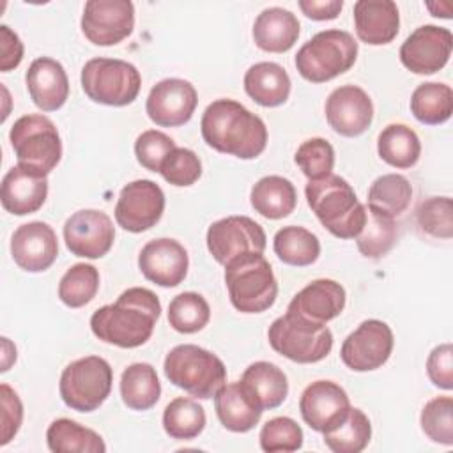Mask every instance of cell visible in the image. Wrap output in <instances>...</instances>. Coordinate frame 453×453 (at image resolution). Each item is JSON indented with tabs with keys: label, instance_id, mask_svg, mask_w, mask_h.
Here are the masks:
<instances>
[{
	"label": "cell",
	"instance_id": "1",
	"mask_svg": "<svg viewBox=\"0 0 453 453\" xmlns=\"http://www.w3.org/2000/svg\"><path fill=\"white\" fill-rule=\"evenodd\" d=\"M161 315L157 296L143 287L124 290L115 303L104 304L90 317V329L104 343L134 349L143 345L154 333Z\"/></svg>",
	"mask_w": 453,
	"mask_h": 453
},
{
	"label": "cell",
	"instance_id": "2",
	"mask_svg": "<svg viewBox=\"0 0 453 453\" xmlns=\"http://www.w3.org/2000/svg\"><path fill=\"white\" fill-rule=\"evenodd\" d=\"M200 131L209 147L239 159H255L267 145L264 120L234 99L212 101L202 115Z\"/></svg>",
	"mask_w": 453,
	"mask_h": 453
},
{
	"label": "cell",
	"instance_id": "3",
	"mask_svg": "<svg viewBox=\"0 0 453 453\" xmlns=\"http://www.w3.org/2000/svg\"><path fill=\"white\" fill-rule=\"evenodd\" d=\"M304 195L308 207L329 234L338 239H356L366 221V207L343 177L329 173L308 180Z\"/></svg>",
	"mask_w": 453,
	"mask_h": 453
},
{
	"label": "cell",
	"instance_id": "4",
	"mask_svg": "<svg viewBox=\"0 0 453 453\" xmlns=\"http://www.w3.org/2000/svg\"><path fill=\"white\" fill-rule=\"evenodd\" d=\"M225 285L232 306L241 313H262L278 296V281L262 253H244L225 265Z\"/></svg>",
	"mask_w": 453,
	"mask_h": 453
},
{
	"label": "cell",
	"instance_id": "5",
	"mask_svg": "<svg viewBox=\"0 0 453 453\" xmlns=\"http://www.w3.org/2000/svg\"><path fill=\"white\" fill-rule=\"evenodd\" d=\"M166 379L200 400L214 398V395L226 384L225 363L211 350L182 343L173 347L165 357Z\"/></svg>",
	"mask_w": 453,
	"mask_h": 453
},
{
	"label": "cell",
	"instance_id": "6",
	"mask_svg": "<svg viewBox=\"0 0 453 453\" xmlns=\"http://www.w3.org/2000/svg\"><path fill=\"white\" fill-rule=\"evenodd\" d=\"M357 41L340 28H327L306 41L296 55L297 73L311 83L329 81L347 73L357 58Z\"/></svg>",
	"mask_w": 453,
	"mask_h": 453
},
{
	"label": "cell",
	"instance_id": "7",
	"mask_svg": "<svg viewBox=\"0 0 453 453\" xmlns=\"http://www.w3.org/2000/svg\"><path fill=\"white\" fill-rule=\"evenodd\" d=\"M9 142L18 165L35 173L46 175L60 163L62 142L51 119L41 113L19 117L11 131Z\"/></svg>",
	"mask_w": 453,
	"mask_h": 453
},
{
	"label": "cell",
	"instance_id": "8",
	"mask_svg": "<svg viewBox=\"0 0 453 453\" xmlns=\"http://www.w3.org/2000/svg\"><path fill=\"white\" fill-rule=\"evenodd\" d=\"M80 81L90 101L106 106H127L142 88L140 71L120 58H90L81 69Z\"/></svg>",
	"mask_w": 453,
	"mask_h": 453
},
{
	"label": "cell",
	"instance_id": "9",
	"mask_svg": "<svg viewBox=\"0 0 453 453\" xmlns=\"http://www.w3.org/2000/svg\"><path fill=\"white\" fill-rule=\"evenodd\" d=\"M113 370L99 356H85L71 361L60 375L58 391L62 402L78 412L99 409L111 393Z\"/></svg>",
	"mask_w": 453,
	"mask_h": 453
},
{
	"label": "cell",
	"instance_id": "10",
	"mask_svg": "<svg viewBox=\"0 0 453 453\" xmlns=\"http://www.w3.org/2000/svg\"><path fill=\"white\" fill-rule=\"evenodd\" d=\"M267 340L274 352L299 365L319 363L333 349V333L327 326L311 324L290 313L273 320Z\"/></svg>",
	"mask_w": 453,
	"mask_h": 453
},
{
	"label": "cell",
	"instance_id": "11",
	"mask_svg": "<svg viewBox=\"0 0 453 453\" xmlns=\"http://www.w3.org/2000/svg\"><path fill=\"white\" fill-rule=\"evenodd\" d=\"M207 250L212 258L226 265L232 258L244 253H264L265 232L248 216H226L207 228Z\"/></svg>",
	"mask_w": 453,
	"mask_h": 453
},
{
	"label": "cell",
	"instance_id": "12",
	"mask_svg": "<svg viewBox=\"0 0 453 453\" xmlns=\"http://www.w3.org/2000/svg\"><path fill=\"white\" fill-rule=\"evenodd\" d=\"M393 345L391 327L382 320L368 319L343 340L340 357L352 372H372L389 359Z\"/></svg>",
	"mask_w": 453,
	"mask_h": 453
},
{
	"label": "cell",
	"instance_id": "13",
	"mask_svg": "<svg viewBox=\"0 0 453 453\" xmlns=\"http://www.w3.org/2000/svg\"><path fill=\"white\" fill-rule=\"evenodd\" d=\"M165 212V193L150 179H138L126 184L115 203V221L131 234L152 228Z\"/></svg>",
	"mask_w": 453,
	"mask_h": 453
},
{
	"label": "cell",
	"instance_id": "14",
	"mask_svg": "<svg viewBox=\"0 0 453 453\" xmlns=\"http://www.w3.org/2000/svg\"><path fill=\"white\" fill-rule=\"evenodd\" d=\"M134 28L129 0H88L81 14V32L96 46H115Z\"/></svg>",
	"mask_w": 453,
	"mask_h": 453
},
{
	"label": "cell",
	"instance_id": "15",
	"mask_svg": "<svg viewBox=\"0 0 453 453\" xmlns=\"http://www.w3.org/2000/svg\"><path fill=\"white\" fill-rule=\"evenodd\" d=\"M64 241L73 255L96 260L111 250L115 226L106 212L97 209H81L65 219Z\"/></svg>",
	"mask_w": 453,
	"mask_h": 453
},
{
	"label": "cell",
	"instance_id": "16",
	"mask_svg": "<svg viewBox=\"0 0 453 453\" xmlns=\"http://www.w3.org/2000/svg\"><path fill=\"white\" fill-rule=\"evenodd\" d=\"M453 50V35L437 25H421L402 42L400 62L414 74H434L441 71Z\"/></svg>",
	"mask_w": 453,
	"mask_h": 453
},
{
	"label": "cell",
	"instance_id": "17",
	"mask_svg": "<svg viewBox=\"0 0 453 453\" xmlns=\"http://www.w3.org/2000/svg\"><path fill=\"white\" fill-rule=\"evenodd\" d=\"M196 104V88L188 80L165 78L150 88L145 111L156 126L179 127L191 120Z\"/></svg>",
	"mask_w": 453,
	"mask_h": 453
},
{
	"label": "cell",
	"instance_id": "18",
	"mask_svg": "<svg viewBox=\"0 0 453 453\" xmlns=\"http://www.w3.org/2000/svg\"><path fill=\"white\" fill-rule=\"evenodd\" d=\"M326 119L329 127L347 138L363 134L373 120V103L357 85H342L326 99Z\"/></svg>",
	"mask_w": 453,
	"mask_h": 453
},
{
	"label": "cell",
	"instance_id": "19",
	"mask_svg": "<svg viewBox=\"0 0 453 453\" xmlns=\"http://www.w3.org/2000/svg\"><path fill=\"white\" fill-rule=\"evenodd\" d=\"M350 400L345 389L333 380H315L304 388L299 398L303 421L315 432H327L349 412Z\"/></svg>",
	"mask_w": 453,
	"mask_h": 453
},
{
	"label": "cell",
	"instance_id": "20",
	"mask_svg": "<svg viewBox=\"0 0 453 453\" xmlns=\"http://www.w3.org/2000/svg\"><path fill=\"white\" fill-rule=\"evenodd\" d=\"M138 267L145 280L170 288L184 281L189 267V257L186 248L170 237H159L149 241L140 255Z\"/></svg>",
	"mask_w": 453,
	"mask_h": 453
},
{
	"label": "cell",
	"instance_id": "21",
	"mask_svg": "<svg viewBox=\"0 0 453 453\" xmlns=\"http://www.w3.org/2000/svg\"><path fill=\"white\" fill-rule=\"evenodd\" d=\"M14 264L27 273H42L53 265L58 255L55 230L44 221L19 225L11 237Z\"/></svg>",
	"mask_w": 453,
	"mask_h": 453
},
{
	"label": "cell",
	"instance_id": "22",
	"mask_svg": "<svg viewBox=\"0 0 453 453\" xmlns=\"http://www.w3.org/2000/svg\"><path fill=\"white\" fill-rule=\"evenodd\" d=\"M345 288L329 278H319L303 287L288 303L287 313L319 326L336 319L345 308Z\"/></svg>",
	"mask_w": 453,
	"mask_h": 453
},
{
	"label": "cell",
	"instance_id": "23",
	"mask_svg": "<svg viewBox=\"0 0 453 453\" xmlns=\"http://www.w3.org/2000/svg\"><path fill=\"white\" fill-rule=\"evenodd\" d=\"M32 103L42 111H57L69 97V78L64 65L51 57L35 58L25 74Z\"/></svg>",
	"mask_w": 453,
	"mask_h": 453
},
{
	"label": "cell",
	"instance_id": "24",
	"mask_svg": "<svg viewBox=\"0 0 453 453\" xmlns=\"http://www.w3.org/2000/svg\"><path fill=\"white\" fill-rule=\"evenodd\" d=\"M48 196V177L27 170L19 165L7 170L2 179V207L14 216L37 212Z\"/></svg>",
	"mask_w": 453,
	"mask_h": 453
},
{
	"label": "cell",
	"instance_id": "25",
	"mask_svg": "<svg viewBox=\"0 0 453 453\" xmlns=\"http://www.w3.org/2000/svg\"><path fill=\"white\" fill-rule=\"evenodd\" d=\"M354 28L359 41L370 46L389 44L400 30V12L391 0H357L354 4Z\"/></svg>",
	"mask_w": 453,
	"mask_h": 453
},
{
	"label": "cell",
	"instance_id": "26",
	"mask_svg": "<svg viewBox=\"0 0 453 453\" xmlns=\"http://www.w3.org/2000/svg\"><path fill=\"white\" fill-rule=\"evenodd\" d=\"M299 32L297 16L283 7L264 9L253 23V41L267 53L288 51L297 42Z\"/></svg>",
	"mask_w": 453,
	"mask_h": 453
},
{
	"label": "cell",
	"instance_id": "27",
	"mask_svg": "<svg viewBox=\"0 0 453 453\" xmlns=\"http://www.w3.org/2000/svg\"><path fill=\"white\" fill-rule=\"evenodd\" d=\"M214 411L219 423L235 434H246L258 425L262 409L251 400L241 382L225 384L214 395Z\"/></svg>",
	"mask_w": 453,
	"mask_h": 453
},
{
	"label": "cell",
	"instance_id": "28",
	"mask_svg": "<svg viewBox=\"0 0 453 453\" xmlns=\"http://www.w3.org/2000/svg\"><path fill=\"white\" fill-rule=\"evenodd\" d=\"M239 382L262 411L280 407L288 395V380L285 372L269 361L251 363L242 372Z\"/></svg>",
	"mask_w": 453,
	"mask_h": 453
},
{
	"label": "cell",
	"instance_id": "29",
	"mask_svg": "<svg viewBox=\"0 0 453 453\" xmlns=\"http://www.w3.org/2000/svg\"><path fill=\"white\" fill-rule=\"evenodd\" d=\"M290 76L276 62H257L244 74L246 94L260 106L276 108L290 96Z\"/></svg>",
	"mask_w": 453,
	"mask_h": 453
},
{
	"label": "cell",
	"instance_id": "30",
	"mask_svg": "<svg viewBox=\"0 0 453 453\" xmlns=\"http://www.w3.org/2000/svg\"><path fill=\"white\" fill-rule=\"evenodd\" d=\"M250 202L260 216L267 219H281L294 212L297 193L288 179L281 175H265L253 184Z\"/></svg>",
	"mask_w": 453,
	"mask_h": 453
},
{
	"label": "cell",
	"instance_id": "31",
	"mask_svg": "<svg viewBox=\"0 0 453 453\" xmlns=\"http://www.w3.org/2000/svg\"><path fill=\"white\" fill-rule=\"evenodd\" d=\"M161 396V382L150 363H133L120 375V398L133 411H149Z\"/></svg>",
	"mask_w": 453,
	"mask_h": 453
},
{
	"label": "cell",
	"instance_id": "32",
	"mask_svg": "<svg viewBox=\"0 0 453 453\" xmlns=\"http://www.w3.org/2000/svg\"><path fill=\"white\" fill-rule=\"evenodd\" d=\"M46 442L53 453H104L106 444L103 437L87 426L69 419L58 418L51 421L46 430Z\"/></svg>",
	"mask_w": 453,
	"mask_h": 453
},
{
	"label": "cell",
	"instance_id": "33",
	"mask_svg": "<svg viewBox=\"0 0 453 453\" xmlns=\"http://www.w3.org/2000/svg\"><path fill=\"white\" fill-rule=\"evenodd\" d=\"M379 157L393 168H411L421 156V142L414 129L405 124L386 126L377 138Z\"/></svg>",
	"mask_w": 453,
	"mask_h": 453
},
{
	"label": "cell",
	"instance_id": "34",
	"mask_svg": "<svg viewBox=\"0 0 453 453\" xmlns=\"http://www.w3.org/2000/svg\"><path fill=\"white\" fill-rule=\"evenodd\" d=\"M273 250L283 264L294 267H306L319 258L320 241L311 230L288 225L274 234Z\"/></svg>",
	"mask_w": 453,
	"mask_h": 453
},
{
	"label": "cell",
	"instance_id": "35",
	"mask_svg": "<svg viewBox=\"0 0 453 453\" xmlns=\"http://www.w3.org/2000/svg\"><path fill=\"white\" fill-rule=\"evenodd\" d=\"M411 111L421 124L439 126L453 113V90L446 83L426 81L414 88Z\"/></svg>",
	"mask_w": 453,
	"mask_h": 453
},
{
	"label": "cell",
	"instance_id": "36",
	"mask_svg": "<svg viewBox=\"0 0 453 453\" xmlns=\"http://www.w3.org/2000/svg\"><path fill=\"white\" fill-rule=\"evenodd\" d=\"M412 200V186L400 173H384L368 188V209L396 218L407 211Z\"/></svg>",
	"mask_w": 453,
	"mask_h": 453
},
{
	"label": "cell",
	"instance_id": "37",
	"mask_svg": "<svg viewBox=\"0 0 453 453\" xmlns=\"http://www.w3.org/2000/svg\"><path fill=\"white\" fill-rule=\"evenodd\" d=\"M322 435L324 444L334 453H359L372 439V425L361 409L350 407L347 416Z\"/></svg>",
	"mask_w": 453,
	"mask_h": 453
},
{
	"label": "cell",
	"instance_id": "38",
	"mask_svg": "<svg viewBox=\"0 0 453 453\" xmlns=\"http://www.w3.org/2000/svg\"><path fill=\"white\" fill-rule=\"evenodd\" d=\"M203 407L188 396L173 398L163 411V428L172 439L189 441L198 437L205 428Z\"/></svg>",
	"mask_w": 453,
	"mask_h": 453
},
{
	"label": "cell",
	"instance_id": "39",
	"mask_svg": "<svg viewBox=\"0 0 453 453\" xmlns=\"http://www.w3.org/2000/svg\"><path fill=\"white\" fill-rule=\"evenodd\" d=\"M396 241L395 218L380 214L373 209H366V221L361 232L356 235L357 250L366 258L384 257Z\"/></svg>",
	"mask_w": 453,
	"mask_h": 453
},
{
	"label": "cell",
	"instance_id": "40",
	"mask_svg": "<svg viewBox=\"0 0 453 453\" xmlns=\"http://www.w3.org/2000/svg\"><path fill=\"white\" fill-rule=\"evenodd\" d=\"M99 290V271L92 264L71 265L58 281V297L69 308L88 304Z\"/></svg>",
	"mask_w": 453,
	"mask_h": 453
},
{
	"label": "cell",
	"instance_id": "41",
	"mask_svg": "<svg viewBox=\"0 0 453 453\" xmlns=\"http://www.w3.org/2000/svg\"><path fill=\"white\" fill-rule=\"evenodd\" d=\"M211 319V308L198 292H182L168 304V324L182 334L202 331Z\"/></svg>",
	"mask_w": 453,
	"mask_h": 453
},
{
	"label": "cell",
	"instance_id": "42",
	"mask_svg": "<svg viewBox=\"0 0 453 453\" xmlns=\"http://www.w3.org/2000/svg\"><path fill=\"white\" fill-rule=\"evenodd\" d=\"M425 435L444 446L453 444V398L435 396L425 403L419 416Z\"/></svg>",
	"mask_w": 453,
	"mask_h": 453
},
{
	"label": "cell",
	"instance_id": "43",
	"mask_svg": "<svg viewBox=\"0 0 453 453\" xmlns=\"http://www.w3.org/2000/svg\"><path fill=\"white\" fill-rule=\"evenodd\" d=\"M294 161L308 177V180L322 179L333 173L334 149L326 138H308L297 147Z\"/></svg>",
	"mask_w": 453,
	"mask_h": 453
},
{
	"label": "cell",
	"instance_id": "44",
	"mask_svg": "<svg viewBox=\"0 0 453 453\" xmlns=\"http://www.w3.org/2000/svg\"><path fill=\"white\" fill-rule=\"evenodd\" d=\"M303 428L287 416H276L265 421L258 435L260 448L267 453L297 451L303 446Z\"/></svg>",
	"mask_w": 453,
	"mask_h": 453
},
{
	"label": "cell",
	"instance_id": "45",
	"mask_svg": "<svg viewBox=\"0 0 453 453\" xmlns=\"http://www.w3.org/2000/svg\"><path fill=\"white\" fill-rule=\"evenodd\" d=\"M416 219L419 228L437 239L453 235V202L449 196H430L419 203Z\"/></svg>",
	"mask_w": 453,
	"mask_h": 453
},
{
	"label": "cell",
	"instance_id": "46",
	"mask_svg": "<svg viewBox=\"0 0 453 453\" xmlns=\"http://www.w3.org/2000/svg\"><path fill=\"white\" fill-rule=\"evenodd\" d=\"M159 173L168 184L186 188L200 179L202 161L191 149L175 147L161 163Z\"/></svg>",
	"mask_w": 453,
	"mask_h": 453
},
{
	"label": "cell",
	"instance_id": "47",
	"mask_svg": "<svg viewBox=\"0 0 453 453\" xmlns=\"http://www.w3.org/2000/svg\"><path fill=\"white\" fill-rule=\"evenodd\" d=\"M175 147V142L163 131L147 129L140 133L134 142V156L145 170L159 173L161 163Z\"/></svg>",
	"mask_w": 453,
	"mask_h": 453
},
{
	"label": "cell",
	"instance_id": "48",
	"mask_svg": "<svg viewBox=\"0 0 453 453\" xmlns=\"http://www.w3.org/2000/svg\"><path fill=\"white\" fill-rule=\"evenodd\" d=\"M426 373L430 382L439 389H453V347L441 343L426 357Z\"/></svg>",
	"mask_w": 453,
	"mask_h": 453
},
{
	"label": "cell",
	"instance_id": "49",
	"mask_svg": "<svg viewBox=\"0 0 453 453\" xmlns=\"http://www.w3.org/2000/svg\"><path fill=\"white\" fill-rule=\"evenodd\" d=\"M0 402H2V441L0 444L5 446L19 430L23 421V403L18 393L9 386H0Z\"/></svg>",
	"mask_w": 453,
	"mask_h": 453
},
{
	"label": "cell",
	"instance_id": "50",
	"mask_svg": "<svg viewBox=\"0 0 453 453\" xmlns=\"http://www.w3.org/2000/svg\"><path fill=\"white\" fill-rule=\"evenodd\" d=\"M23 60V42L7 25H0V71L9 73Z\"/></svg>",
	"mask_w": 453,
	"mask_h": 453
},
{
	"label": "cell",
	"instance_id": "51",
	"mask_svg": "<svg viewBox=\"0 0 453 453\" xmlns=\"http://www.w3.org/2000/svg\"><path fill=\"white\" fill-rule=\"evenodd\" d=\"M303 14L313 21L334 19L343 9V0H299L297 2Z\"/></svg>",
	"mask_w": 453,
	"mask_h": 453
},
{
	"label": "cell",
	"instance_id": "52",
	"mask_svg": "<svg viewBox=\"0 0 453 453\" xmlns=\"http://www.w3.org/2000/svg\"><path fill=\"white\" fill-rule=\"evenodd\" d=\"M426 9L432 12V16L435 18H444V19H449L451 18V5L448 2H428L426 4Z\"/></svg>",
	"mask_w": 453,
	"mask_h": 453
}]
</instances>
